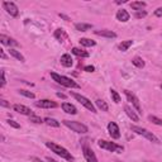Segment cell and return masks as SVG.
<instances>
[{
	"instance_id": "1",
	"label": "cell",
	"mask_w": 162,
	"mask_h": 162,
	"mask_svg": "<svg viewBox=\"0 0 162 162\" xmlns=\"http://www.w3.org/2000/svg\"><path fill=\"white\" fill-rule=\"evenodd\" d=\"M51 77L53 79V81H56V83L63 87H69V89H79L80 85L77 83L70 77H66V76H62V75H58L56 72H51Z\"/></svg>"
},
{
	"instance_id": "2",
	"label": "cell",
	"mask_w": 162,
	"mask_h": 162,
	"mask_svg": "<svg viewBox=\"0 0 162 162\" xmlns=\"http://www.w3.org/2000/svg\"><path fill=\"white\" fill-rule=\"evenodd\" d=\"M46 146L49 148L52 152H55L57 156H60L61 158H65V160H67V161H74V160H75L74 156H72L69 151H67L66 148L61 147L60 144H57V143H55V142H46Z\"/></svg>"
},
{
	"instance_id": "3",
	"label": "cell",
	"mask_w": 162,
	"mask_h": 162,
	"mask_svg": "<svg viewBox=\"0 0 162 162\" xmlns=\"http://www.w3.org/2000/svg\"><path fill=\"white\" fill-rule=\"evenodd\" d=\"M98 146H99L100 148H103V150L109 151V152H118V153H120L122 151L124 150L123 146L117 144L115 142L105 141V139H99V141H98Z\"/></svg>"
},
{
	"instance_id": "4",
	"label": "cell",
	"mask_w": 162,
	"mask_h": 162,
	"mask_svg": "<svg viewBox=\"0 0 162 162\" xmlns=\"http://www.w3.org/2000/svg\"><path fill=\"white\" fill-rule=\"evenodd\" d=\"M130 129H132V132H134V133L139 134V136H143V137H144V138H147L148 141H151V142H153V143H160V139L155 136V134H153L152 132L147 130V129H144V128H142V127L132 126V127H130Z\"/></svg>"
},
{
	"instance_id": "5",
	"label": "cell",
	"mask_w": 162,
	"mask_h": 162,
	"mask_svg": "<svg viewBox=\"0 0 162 162\" xmlns=\"http://www.w3.org/2000/svg\"><path fill=\"white\" fill-rule=\"evenodd\" d=\"M63 124L67 127V128H70L71 130L76 132V133H81V134H85L89 132V128L83 124V123H80V122H75V120H63Z\"/></svg>"
},
{
	"instance_id": "6",
	"label": "cell",
	"mask_w": 162,
	"mask_h": 162,
	"mask_svg": "<svg viewBox=\"0 0 162 162\" xmlns=\"http://www.w3.org/2000/svg\"><path fill=\"white\" fill-rule=\"evenodd\" d=\"M72 96L81 104V105H84L87 110H90L91 113H96V108H95V105H94L87 98H85V96H83V95H80V94H76V92H72Z\"/></svg>"
},
{
	"instance_id": "7",
	"label": "cell",
	"mask_w": 162,
	"mask_h": 162,
	"mask_svg": "<svg viewBox=\"0 0 162 162\" xmlns=\"http://www.w3.org/2000/svg\"><path fill=\"white\" fill-rule=\"evenodd\" d=\"M124 94H126V96H127V99H128V101H130L132 103V105L134 106V109L137 110V113H142V108H141V104H139V100H138V98L134 95V94L132 92V91H129V90H124Z\"/></svg>"
},
{
	"instance_id": "8",
	"label": "cell",
	"mask_w": 162,
	"mask_h": 162,
	"mask_svg": "<svg viewBox=\"0 0 162 162\" xmlns=\"http://www.w3.org/2000/svg\"><path fill=\"white\" fill-rule=\"evenodd\" d=\"M3 8L6 10V13L10 15V17H18L19 15V9L18 6L13 3V2H4L3 3Z\"/></svg>"
},
{
	"instance_id": "9",
	"label": "cell",
	"mask_w": 162,
	"mask_h": 162,
	"mask_svg": "<svg viewBox=\"0 0 162 162\" xmlns=\"http://www.w3.org/2000/svg\"><path fill=\"white\" fill-rule=\"evenodd\" d=\"M108 132H109V136L113 139H119L120 138L119 127H118L117 123H114V122H109V123H108Z\"/></svg>"
},
{
	"instance_id": "10",
	"label": "cell",
	"mask_w": 162,
	"mask_h": 162,
	"mask_svg": "<svg viewBox=\"0 0 162 162\" xmlns=\"http://www.w3.org/2000/svg\"><path fill=\"white\" fill-rule=\"evenodd\" d=\"M83 153H84V157H85L86 162H98V158H96L95 153H94V151L87 144L83 146Z\"/></svg>"
},
{
	"instance_id": "11",
	"label": "cell",
	"mask_w": 162,
	"mask_h": 162,
	"mask_svg": "<svg viewBox=\"0 0 162 162\" xmlns=\"http://www.w3.org/2000/svg\"><path fill=\"white\" fill-rule=\"evenodd\" d=\"M36 105L38 108H45V109H51V108H57V103L52 101L49 99H42L36 103Z\"/></svg>"
},
{
	"instance_id": "12",
	"label": "cell",
	"mask_w": 162,
	"mask_h": 162,
	"mask_svg": "<svg viewBox=\"0 0 162 162\" xmlns=\"http://www.w3.org/2000/svg\"><path fill=\"white\" fill-rule=\"evenodd\" d=\"M13 109H14L15 112H18L19 114H23V115H28V117H31V115H34V114H33V112L29 109L28 106L22 105V104H15L14 106H13Z\"/></svg>"
},
{
	"instance_id": "13",
	"label": "cell",
	"mask_w": 162,
	"mask_h": 162,
	"mask_svg": "<svg viewBox=\"0 0 162 162\" xmlns=\"http://www.w3.org/2000/svg\"><path fill=\"white\" fill-rule=\"evenodd\" d=\"M0 42H2L3 45L9 46V47H17V46H19V43L17 42L15 39L9 38V37H6V36H4V34L0 36Z\"/></svg>"
},
{
	"instance_id": "14",
	"label": "cell",
	"mask_w": 162,
	"mask_h": 162,
	"mask_svg": "<svg viewBox=\"0 0 162 162\" xmlns=\"http://www.w3.org/2000/svg\"><path fill=\"white\" fill-rule=\"evenodd\" d=\"M124 112H126V114L129 117V119H132L133 122H139V117H138L137 112H134L129 105H126V106H124Z\"/></svg>"
},
{
	"instance_id": "15",
	"label": "cell",
	"mask_w": 162,
	"mask_h": 162,
	"mask_svg": "<svg viewBox=\"0 0 162 162\" xmlns=\"http://www.w3.org/2000/svg\"><path fill=\"white\" fill-rule=\"evenodd\" d=\"M62 110H63L65 113H67V114H72V115L77 114L76 106L72 105V104H70V103H63V104H62Z\"/></svg>"
},
{
	"instance_id": "16",
	"label": "cell",
	"mask_w": 162,
	"mask_h": 162,
	"mask_svg": "<svg viewBox=\"0 0 162 162\" xmlns=\"http://www.w3.org/2000/svg\"><path fill=\"white\" fill-rule=\"evenodd\" d=\"M117 19L119 20V22H128L129 20V18H130V15H129V13L127 11V10H124V9H122V10H118L117 11Z\"/></svg>"
},
{
	"instance_id": "17",
	"label": "cell",
	"mask_w": 162,
	"mask_h": 162,
	"mask_svg": "<svg viewBox=\"0 0 162 162\" xmlns=\"http://www.w3.org/2000/svg\"><path fill=\"white\" fill-rule=\"evenodd\" d=\"M95 34H96V36H100V37H105V38H115V37H117V33H115V32L108 31V29L95 31Z\"/></svg>"
},
{
	"instance_id": "18",
	"label": "cell",
	"mask_w": 162,
	"mask_h": 162,
	"mask_svg": "<svg viewBox=\"0 0 162 162\" xmlns=\"http://www.w3.org/2000/svg\"><path fill=\"white\" fill-rule=\"evenodd\" d=\"M74 63V60L72 57L69 55V53H65V55L61 56V65L65 66V67H71Z\"/></svg>"
},
{
	"instance_id": "19",
	"label": "cell",
	"mask_w": 162,
	"mask_h": 162,
	"mask_svg": "<svg viewBox=\"0 0 162 162\" xmlns=\"http://www.w3.org/2000/svg\"><path fill=\"white\" fill-rule=\"evenodd\" d=\"M9 53H10V56H11V57H14L15 60H18V61H20V62H24V61H25L24 56L22 55V53H20L19 51H17V49H14V48H10Z\"/></svg>"
},
{
	"instance_id": "20",
	"label": "cell",
	"mask_w": 162,
	"mask_h": 162,
	"mask_svg": "<svg viewBox=\"0 0 162 162\" xmlns=\"http://www.w3.org/2000/svg\"><path fill=\"white\" fill-rule=\"evenodd\" d=\"M75 28H76V31H80V32H86V31L92 28V25L87 24V23H76Z\"/></svg>"
},
{
	"instance_id": "21",
	"label": "cell",
	"mask_w": 162,
	"mask_h": 162,
	"mask_svg": "<svg viewBox=\"0 0 162 162\" xmlns=\"http://www.w3.org/2000/svg\"><path fill=\"white\" fill-rule=\"evenodd\" d=\"M80 45L84 46V47H94L96 45V42H95V40H92V39H89V38H81L80 39Z\"/></svg>"
},
{
	"instance_id": "22",
	"label": "cell",
	"mask_w": 162,
	"mask_h": 162,
	"mask_svg": "<svg viewBox=\"0 0 162 162\" xmlns=\"http://www.w3.org/2000/svg\"><path fill=\"white\" fill-rule=\"evenodd\" d=\"M74 55H76V56H79V57H89V52H86V51H83V49H80V48H77V47H74L72 48V51H71Z\"/></svg>"
},
{
	"instance_id": "23",
	"label": "cell",
	"mask_w": 162,
	"mask_h": 162,
	"mask_svg": "<svg viewBox=\"0 0 162 162\" xmlns=\"http://www.w3.org/2000/svg\"><path fill=\"white\" fill-rule=\"evenodd\" d=\"M132 45H133V40H130V39L123 40V42L119 45V49H120L122 52H126V51H128V48H129Z\"/></svg>"
},
{
	"instance_id": "24",
	"label": "cell",
	"mask_w": 162,
	"mask_h": 162,
	"mask_svg": "<svg viewBox=\"0 0 162 162\" xmlns=\"http://www.w3.org/2000/svg\"><path fill=\"white\" fill-rule=\"evenodd\" d=\"M95 105L99 108V109H101V112H108V110H109V106H108V104L104 100H101V99H98L95 101Z\"/></svg>"
},
{
	"instance_id": "25",
	"label": "cell",
	"mask_w": 162,
	"mask_h": 162,
	"mask_svg": "<svg viewBox=\"0 0 162 162\" xmlns=\"http://www.w3.org/2000/svg\"><path fill=\"white\" fill-rule=\"evenodd\" d=\"M130 6H132L133 10L141 11V10L146 6V3H144V2H133V3H130Z\"/></svg>"
},
{
	"instance_id": "26",
	"label": "cell",
	"mask_w": 162,
	"mask_h": 162,
	"mask_svg": "<svg viewBox=\"0 0 162 162\" xmlns=\"http://www.w3.org/2000/svg\"><path fill=\"white\" fill-rule=\"evenodd\" d=\"M43 122L47 126H49V127H55V128L60 127V122H57L56 119H53V118H46Z\"/></svg>"
},
{
	"instance_id": "27",
	"label": "cell",
	"mask_w": 162,
	"mask_h": 162,
	"mask_svg": "<svg viewBox=\"0 0 162 162\" xmlns=\"http://www.w3.org/2000/svg\"><path fill=\"white\" fill-rule=\"evenodd\" d=\"M132 63L136 67H138V69H143V67H144V61L141 57H134L132 60Z\"/></svg>"
},
{
	"instance_id": "28",
	"label": "cell",
	"mask_w": 162,
	"mask_h": 162,
	"mask_svg": "<svg viewBox=\"0 0 162 162\" xmlns=\"http://www.w3.org/2000/svg\"><path fill=\"white\" fill-rule=\"evenodd\" d=\"M110 96H112V99H113V101H114L115 104H119V103H120V95H119V94H118L114 89H110Z\"/></svg>"
},
{
	"instance_id": "29",
	"label": "cell",
	"mask_w": 162,
	"mask_h": 162,
	"mask_svg": "<svg viewBox=\"0 0 162 162\" xmlns=\"http://www.w3.org/2000/svg\"><path fill=\"white\" fill-rule=\"evenodd\" d=\"M18 92L20 94V95L25 96V98H29V99H34L36 95L32 92V91H28V90H18Z\"/></svg>"
},
{
	"instance_id": "30",
	"label": "cell",
	"mask_w": 162,
	"mask_h": 162,
	"mask_svg": "<svg viewBox=\"0 0 162 162\" xmlns=\"http://www.w3.org/2000/svg\"><path fill=\"white\" fill-rule=\"evenodd\" d=\"M148 120L152 122V123L156 124V126H161L162 127V119H160V118L155 117V115H150V117H148Z\"/></svg>"
},
{
	"instance_id": "31",
	"label": "cell",
	"mask_w": 162,
	"mask_h": 162,
	"mask_svg": "<svg viewBox=\"0 0 162 162\" xmlns=\"http://www.w3.org/2000/svg\"><path fill=\"white\" fill-rule=\"evenodd\" d=\"M55 37H56L57 39L62 40V38H65V37H66V33H65V31H63V29H57V31L55 32Z\"/></svg>"
},
{
	"instance_id": "32",
	"label": "cell",
	"mask_w": 162,
	"mask_h": 162,
	"mask_svg": "<svg viewBox=\"0 0 162 162\" xmlns=\"http://www.w3.org/2000/svg\"><path fill=\"white\" fill-rule=\"evenodd\" d=\"M29 120L31 122H33V123H36V124H40V123H45V122L40 119L39 117H37V115H31L29 117Z\"/></svg>"
},
{
	"instance_id": "33",
	"label": "cell",
	"mask_w": 162,
	"mask_h": 162,
	"mask_svg": "<svg viewBox=\"0 0 162 162\" xmlns=\"http://www.w3.org/2000/svg\"><path fill=\"white\" fill-rule=\"evenodd\" d=\"M8 122V124L10 126V127H13V128H20V124L19 123H17V122L15 120H13V119H9V120H6Z\"/></svg>"
},
{
	"instance_id": "34",
	"label": "cell",
	"mask_w": 162,
	"mask_h": 162,
	"mask_svg": "<svg viewBox=\"0 0 162 162\" xmlns=\"http://www.w3.org/2000/svg\"><path fill=\"white\" fill-rule=\"evenodd\" d=\"M146 15H147V11H146V10H143V11L141 10V11H137V13H136V15H134V17H136L137 19H141V18H144Z\"/></svg>"
},
{
	"instance_id": "35",
	"label": "cell",
	"mask_w": 162,
	"mask_h": 162,
	"mask_svg": "<svg viewBox=\"0 0 162 162\" xmlns=\"http://www.w3.org/2000/svg\"><path fill=\"white\" fill-rule=\"evenodd\" d=\"M84 71H86V72H94V71H95V67H94V66H85L84 67Z\"/></svg>"
},
{
	"instance_id": "36",
	"label": "cell",
	"mask_w": 162,
	"mask_h": 162,
	"mask_svg": "<svg viewBox=\"0 0 162 162\" xmlns=\"http://www.w3.org/2000/svg\"><path fill=\"white\" fill-rule=\"evenodd\" d=\"M155 15H156V17H158V18H161V17H162V8H157V9L155 10Z\"/></svg>"
},
{
	"instance_id": "37",
	"label": "cell",
	"mask_w": 162,
	"mask_h": 162,
	"mask_svg": "<svg viewBox=\"0 0 162 162\" xmlns=\"http://www.w3.org/2000/svg\"><path fill=\"white\" fill-rule=\"evenodd\" d=\"M5 84H6V79H5V72L3 71L2 72V87H4Z\"/></svg>"
},
{
	"instance_id": "38",
	"label": "cell",
	"mask_w": 162,
	"mask_h": 162,
	"mask_svg": "<svg viewBox=\"0 0 162 162\" xmlns=\"http://www.w3.org/2000/svg\"><path fill=\"white\" fill-rule=\"evenodd\" d=\"M0 105L4 106V108H9V106H10V104H9V103H6V100H4V99L0 100Z\"/></svg>"
},
{
	"instance_id": "39",
	"label": "cell",
	"mask_w": 162,
	"mask_h": 162,
	"mask_svg": "<svg viewBox=\"0 0 162 162\" xmlns=\"http://www.w3.org/2000/svg\"><path fill=\"white\" fill-rule=\"evenodd\" d=\"M31 161H33V162H45V161H42L39 157H31Z\"/></svg>"
},
{
	"instance_id": "40",
	"label": "cell",
	"mask_w": 162,
	"mask_h": 162,
	"mask_svg": "<svg viewBox=\"0 0 162 162\" xmlns=\"http://www.w3.org/2000/svg\"><path fill=\"white\" fill-rule=\"evenodd\" d=\"M58 15H60V18H62V19H65L66 22H69V20H70V18H69V17H67V15H65V14H61V13H60V14H58Z\"/></svg>"
},
{
	"instance_id": "41",
	"label": "cell",
	"mask_w": 162,
	"mask_h": 162,
	"mask_svg": "<svg viewBox=\"0 0 162 162\" xmlns=\"http://www.w3.org/2000/svg\"><path fill=\"white\" fill-rule=\"evenodd\" d=\"M57 96L61 98V99H66V95H65V94H62V92H57Z\"/></svg>"
},
{
	"instance_id": "42",
	"label": "cell",
	"mask_w": 162,
	"mask_h": 162,
	"mask_svg": "<svg viewBox=\"0 0 162 162\" xmlns=\"http://www.w3.org/2000/svg\"><path fill=\"white\" fill-rule=\"evenodd\" d=\"M0 56H2V58H6V55L4 53V51H3V49H0Z\"/></svg>"
},
{
	"instance_id": "43",
	"label": "cell",
	"mask_w": 162,
	"mask_h": 162,
	"mask_svg": "<svg viewBox=\"0 0 162 162\" xmlns=\"http://www.w3.org/2000/svg\"><path fill=\"white\" fill-rule=\"evenodd\" d=\"M47 161H48V162H57L56 160H53V158H51V157H47Z\"/></svg>"
},
{
	"instance_id": "44",
	"label": "cell",
	"mask_w": 162,
	"mask_h": 162,
	"mask_svg": "<svg viewBox=\"0 0 162 162\" xmlns=\"http://www.w3.org/2000/svg\"><path fill=\"white\" fill-rule=\"evenodd\" d=\"M161 89H162V85H161Z\"/></svg>"
}]
</instances>
